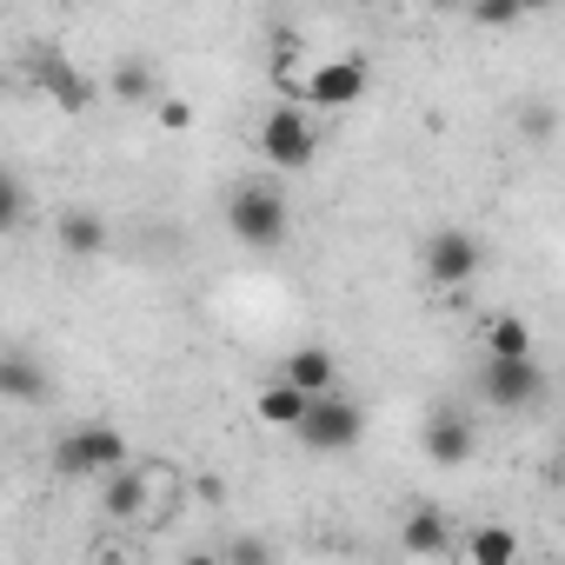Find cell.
Here are the masks:
<instances>
[{"mask_svg":"<svg viewBox=\"0 0 565 565\" xmlns=\"http://www.w3.org/2000/svg\"><path fill=\"white\" fill-rule=\"evenodd\" d=\"M525 134H532V140H545V134H552V107H545V100H532V114H525Z\"/></svg>","mask_w":565,"mask_h":565,"instance_id":"603a6c76","label":"cell"},{"mask_svg":"<svg viewBox=\"0 0 565 565\" xmlns=\"http://www.w3.org/2000/svg\"><path fill=\"white\" fill-rule=\"evenodd\" d=\"M153 107H160V127H167V134H186V127H193V107H186V100H153Z\"/></svg>","mask_w":565,"mask_h":565,"instance_id":"44dd1931","label":"cell"},{"mask_svg":"<svg viewBox=\"0 0 565 565\" xmlns=\"http://www.w3.org/2000/svg\"><path fill=\"white\" fill-rule=\"evenodd\" d=\"M472 21H486V28H512V21H525V8H472Z\"/></svg>","mask_w":565,"mask_h":565,"instance_id":"7402d4cb","label":"cell"},{"mask_svg":"<svg viewBox=\"0 0 565 565\" xmlns=\"http://www.w3.org/2000/svg\"><path fill=\"white\" fill-rule=\"evenodd\" d=\"M47 466H54V479H107V472L127 466V433L107 426V419H94V426H67V433L54 439Z\"/></svg>","mask_w":565,"mask_h":565,"instance_id":"7a4b0ae2","label":"cell"},{"mask_svg":"<svg viewBox=\"0 0 565 565\" xmlns=\"http://www.w3.org/2000/svg\"><path fill=\"white\" fill-rule=\"evenodd\" d=\"M180 565H220V552H186Z\"/></svg>","mask_w":565,"mask_h":565,"instance_id":"cb8c5ba5","label":"cell"},{"mask_svg":"<svg viewBox=\"0 0 565 565\" xmlns=\"http://www.w3.org/2000/svg\"><path fill=\"white\" fill-rule=\"evenodd\" d=\"M419 446H426V459H433L439 472H459V466L479 452V433H472V419H466L459 406H433L426 426H419Z\"/></svg>","mask_w":565,"mask_h":565,"instance_id":"ba28073f","label":"cell"},{"mask_svg":"<svg viewBox=\"0 0 565 565\" xmlns=\"http://www.w3.org/2000/svg\"><path fill=\"white\" fill-rule=\"evenodd\" d=\"M294 433H300L307 452H353L366 439V406L347 399V393H320V399H307Z\"/></svg>","mask_w":565,"mask_h":565,"instance_id":"3957f363","label":"cell"},{"mask_svg":"<svg viewBox=\"0 0 565 565\" xmlns=\"http://www.w3.org/2000/svg\"><path fill=\"white\" fill-rule=\"evenodd\" d=\"M147 492H153V479L134 472V466H120V472L100 479V512L114 525H147Z\"/></svg>","mask_w":565,"mask_h":565,"instance_id":"7c38bea8","label":"cell"},{"mask_svg":"<svg viewBox=\"0 0 565 565\" xmlns=\"http://www.w3.org/2000/svg\"><path fill=\"white\" fill-rule=\"evenodd\" d=\"M114 100H127V107H140V100H153V67H147L140 54H127V61L114 67Z\"/></svg>","mask_w":565,"mask_h":565,"instance_id":"d6986e66","label":"cell"},{"mask_svg":"<svg viewBox=\"0 0 565 565\" xmlns=\"http://www.w3.org/2000/svg\"><path fill=\"white\" fill-rule=\"evenodd\" d=\"M366 87H373V67H366V54H340V61H320L313 74H300V87H294V107H353Z\"/></svg>","mask_w":565,"mask_h":565,"instance_id":"52a82bcc","label":"cell"},{"mask_svg":"<svg viewBox=\"0 0 565 565\" xmlns=\"http://www.w3.org/2000/svg\"><path fill=\"white\" fill-rule=\"evenodd\" d=\"M28 213H34V200H28L21 173H14V167H0V233H21Z\"/></svg>","mask_w":565,"mask_h":565,"instance_id":"ac0fdd59","label":"cell"},{"mask_svg":"<svg viewBox=\"0 0 565 565\" xmlns=\"http://www.w3.org/2000/svg\"><path fill=\"white\" fill-rule=\"evenodd\" d=\"M54 239H61L67 259H100V253H107V213H94V206H67V213L54 220Z\"/></svg>","mask_w":565,"mask_h":565,"instance_id":"4fadbf2b","label":"cell"},{"mask_svg":"<svg viewBox=\"0 0 565 565\" xmlns=\"http://www.w3.org/2000/svg\"><path fill=\"white\" fill-rule=\"evenodd\" d=\"M279 386H294L300 399H320L340 386V360L327 347H294L287 360H279Z\"/></svg>","mask_w":565,"mask_h":565,"instance_id":"30bf717a","label":"cell"},{"mask_svg":"<svg viewBox=\"0 0 565 565\" xmlns=\"http://www.w3.org/2000/svg\"><path fill=\"white\" fill-rule=\"evenodd\" d=\"M226 233H233L246 253L287 246V233H294V206H287V193H279L273 180H239V186L226 193Z\"/></svg>","mask_w":565,"mask_h":565,"instance_id":"6da1fadb","label":"cell"},{"mask_svg":"<svg viewBox=\"0 0 565 565\" xmlns=\"http://www.w3.org/2000/svg\"><path fill=\"white\" fill-rule=\"evenodd\" d=\"M253 413H259L266 426H279V433H294V426H300V413H307V399H300L294 386H279V380H273V386H259Z\"/></svg>","mask_w":565,"mask_h":565,"instance_id":"2e32d148","label":"cell"},{"mask_svg":"<svg viewBox=\"0 0 565 565\" xmlns=\"http://www.w3.org/2000/svg\"><path fill=\"white\" fill-rule=\"evenodd\" d=\"M47 393H54V380H47V366L34 353L0 347V399L8 406H47Z\"/></svg>","mask_w":565,"mask_h":565,"instance_id":"9c48e42d","label":"cell"},{"mask_svg":"<svg viewBox=\"0 0 565 565\" xmlns=\"http://www.w3.org/2000/svg\"><path fill=\"white\" fill-rule=\"evenodd\" d=\"M34 87H41V94H54V107H61V114H87V107H94V81H87V74H74V61H67V54H41V61H34Z\"/></svg>","mask_w":565,"mask_h":565,"instance_id":"8fae6325","label":"cell"},{"mask_svg":"<svg viewBox=\"0 0 565 565\" xmlns=\"http://www.w3.org/2000/svg\"><path fill=\"white\" fill-rule=\"evenodd\" d=\"M399 545H406L413 558H439V552L452 545V519H446L439 505H413V512L399 519Z\"/></svg>","mask_w":565,"mask_h":565,"instance_id":"5bb4252c","label":"cell"},{"mask_svg":"<svg viewBox=\"0 0 565 565\" xmlns=\"http://www.w3.org/2000/svg\"><path fill=\"white\" fill-rule=\"evenodd\" d=\"M486 353L492 360H532V327L525 320H492L486 327Z\"/></svg>","mask_w":565,"mask_h":565,"instance_id":"e0dca14e","label":"cell"},{"mask_svg":"<svg viewBox=\"0 0 565 565\" xmlns=\"http://www.w3.org/2000/svg\"><path fill=\"white\" fill-rule=\"evenodd\" d=\"M220 565H273V545H266L259 532H239V539H226Z\"/></svg>","mask_w":565,"mask_h":565,"instance_id":"ffe728a7","label":"cell"},{"mask_svg":"<svg viewBox=\"0 0 565 565\" xmlns=\"http://www.w3.org/2000/svg\"><path fill=\"white\" fill-rule=\"evenodd\" d=\"M466 565H519V532L512 525H472L466 532Z\"/></svg>","mask_w":565,"mask_h":565,"instance_id":"9a60e30c","label":"cell"},{"mask_svg":"<svg viewBox=\"0 0 565 565\" xmlns=\"http://www.w3.org/2000/svg\"><path fill=\"white\" fill-rule=\"evenodd\" d=\"M479 266H486V246H479L472 226H439V233H426V246H419V273L433 279V287H466Z\"/></svg>","mask_w":565,"mask_h":565,"instance_id":"8992f818","label":"cell"},{"mask_svg":"<svg viewBox=\"0 0 565 565\" xmlns=\"http://www.w3.org/2000/svg\"><path fill=\"white\" fill-rule=\"evenodd\" d=\"M259 153H266L279 173H300V167H313V153H320V134H313L307 107L279 100V107L259 120Z\"/></svg>","mask_w":565,"mask_h":565,"instance_id":"5b68a950","label":"cell"},{"mask_svg":"<svg viewBox=\"0 0 565 565\" xmlns=\"http://www.w3.org/2000/svg\"><path fill=\"white\" fill-rule=\"evenodd\" d=\"M479 393H486V406H492V413H539V406H545V393H552V380H545V366H539V360H486Z\"/></svg>","mask_w":565,"mask_h":565,"instance_id":"277c9868","label":"cell"}]
</instances>
